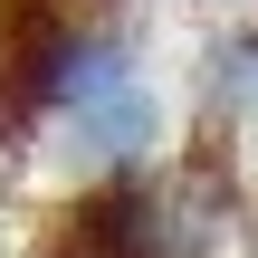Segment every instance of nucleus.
I'll return each instance as SVG.
<instances>
[{
  "label": "nucleus",
  "mask_w": 258,
  "mask_h": 258,
  "mask_svg": "<svg viewBox=\"0 0 258 258\" xmlns=\"http://www.w3.org/2000/svg\"><path fill=\"white\" fill-rule=\"evenodd\" d=\"M220 134H201V163L182 172H115V182H77L48 211L38 258H220Z\"/></svg>",
  "instance_id": "1"
},
{
  "label": "nucleus",
  "mask_w": 258,
  "mask_h": 258,
  "mask_svg": "<svg viewBox=\"0 0 258 258\" xmlns=\"http://www.w3.org/2000/svg\"><path fill=\"white\" fill-rule=\"evenodd\" d=\"M38 144H48L57 172H77V182H115V172H153V163H163L172 105H163L153 67H144L134 29H124L115 10L77 38V57H67V77H57V105H48V134H38Z\"/></svg>",
  "instance_id": "2"
},
{
  "label": "nucleus",
  "mask_w": 258,
  "mask_h": 258,
  "mask_svg": "<svg viewBox=\"0 0 258 258\" xmlns=\"http://www.w3.org/2000/svg\"><path fill=\"white\" fill-rule=\"evenodd\" d=\"M191 115L201 134H239L258 124V19H230L220 38H201V67H191Z\"/></svg>",
  "instance_id": "3"
},
{
  "label": "nucleus",
  "mask_w": 258,
  "mask_h": 258,
  "mask_svg": "<svg viewBox=\"0 0 258 258\" xmlns=\"http://www.w3.org/2000/svg\"><path fill=\"white\" fill-rule=\"evenodd\" d=\"M249 172H258V144H249Z\"/></svg>",
  "instance_id": "4"
}]
</instances>
